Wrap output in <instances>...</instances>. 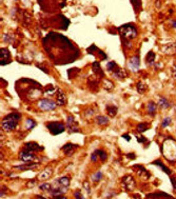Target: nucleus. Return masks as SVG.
<instances>
[{
    "label": "nucleus",
    "mask_w": 176,
    "mask_h": 199,
    "mask_svg": "<svg viewBox=\"0 0 176 199\" xmlns=\"http://www.w3.org/2000/svg\"><path fill=\"white\" fill-rule=\"evenodd\" d=\"M119 36L122 40H132L137 37V28L135 27L134 23H126L122 24V27L118 28Z\"/></svg>",
    "instance_id": "7ed1b4c3"
},
{
    "label": "nucleus",
    "mask_w": 176,
    "mask_h": 199,
    "mask_svg": "<svg viewBox=\"0 0 176 199\" xmlns=\"http://www.w3.org/2000/svg\"><path fill=\"white\" fill-rule=\"evenodd\" d=\"M146 61L148 64L152 65L154 64V61H155V53L152 51H150L148 54H147V57H146Z\"/></svg>",
    "instance_id": "bb28decb"
},
{
    "label": "nucleus",
    "mask_w": 176,
    "mask_h": 199,
    "mask_svg": "<svg viewBox=\"0 0 176 199\" xmlns=\"http://www.w3.org/2000/svg\"><path fill=\"white\" fill-rule=\"evenodd\" d=\"M161 153L170 162L176 161V140L174 138L168 137L163 141L161 145Z\"/></svg>",
    "instance_id": "f03ea898"
},
{
    "label": "nucleus",
    "mask_w": 176,
    "mask_h": 199,
    "mask_svg": "<svg viewBox=\"0 0 176 199\" xmlns=\"http://www.w3.org/2000/svg\"><path fill=\"white\" fill-rule=\"evenodd\" d=\"M19 159L23 162H34V160H37V156L33 154V152L27 151V150H22L19 153Z\"/></svg>",
    "instance_id": "0eeeda50"
},
{
    "label": "nucleus",
    "mask_w": 176,
    "mask_h": 199,
    "mask_svg": "<svg viewBox=\"0 0 176 199\" xmlns=\"http://www.w3.org/2000/svg\"><path fill=\"white\" fill-rule=\"evenodd\" d=\"M38 106H39V109L41 110V111H45V112H47V111H53V110H55V108L57 106V102L44 98V99L39 100Z\"/></svg>",
    "instance_id": "423d86ee"
},
{
    "label": "nucleus",
    "mask_w": 176,
    "mask_h": 199,
    "mask_svg": "<svg viewBox=\"0 0 176 199\" xmlns=\"http://www.w3.org/2000/svg\"><path fill=\"white\" fill-rule=\"evenodd\" d=\"M78 148L77 145H73V143H67L65 145L62 146V151L67 156H72L73 153L75 152V150Z\"/></svg>",
    "instance_id": "4468645a"
},
{
    "label": "nucleus",
    "mask_w": 176,
    "mask_h": 199,
    "mask_svg": "<svg viewBox=\"0 0 176 199\" xmlns=\"http://www.w3.org/2000/svg\"><path fill=\"white\" fill-rule=\"evenodd\" d=\"M96 153H97L98 156H99L100 160H102V161H106V158H108V155L106 154V152L101 151V150H96Z\"/></svg>",
    "instance_id": "c9c22d12"
},
{
    "label": "nucleus",
    "mask_w": 176,
    "mask_h": 199,
    "mask_svg": "<svg viewBox=\"0 0 176 199\" xmlns=\"http://www.w3.org/2000/svg\"><path fill=\"white\" fill-rule=\"evenodd\" d=\"M101 178H102V173L101 172H96L91 176V180L93 181V182H98V181L101 180Z\"/></svg>",
    "instance_id": "c85d7f7f"
},
{
    "label": "nucleus",
    "mask_w": 176,
    "mask_h": 199,
    "mask_svg": "<svg viewBox=\"0 0 176 199\" xmlns=\"http://www.w3.org/2000/svg\"><path fill=\"white\" fill-rule=\"evenodd\" d=\"M56 97H57V105L59 106H63L67 103V98H65V93L61 91V90H57V94H56Z\"/></svg>",
    "instance_id": "dca6fc26"
},
{
    "label": "nucleus",
    "mask_w": 176,
    "mask_h": 199,
    "mask_svg": "<svg viewBox=\"0 0 176 199\" xmlns=\"http://www.w3.org/2000/svg\"><path fill=\"white\" fill-rule=\"evenodd\" d=\"M163 52L167 55L176 54V43H168L163 47Z\"/></svg>",
    "instance_id": "2eb2a0df"
},
{
    "label": "nucleus",
    "mask_w": 176,
    "mask_h": 199,
    "mask_svg": "<svg viewBox=\"0 0 176 199\" xmlns=\"http://www.w3.org/2000/svg\"><path fill=\"white\" fill-rule=\"evenodd\" d=\"M148 129H149V123L141 122V123H139V125H137V131L139 132V133H143V132H146Z\"/></svg>",
    "instance_id": "7c9ffc66"
},
{
    "label": "nucleus",
    "mask_w": 176,
    "mask_h": 199,
    "mask_svg": "<svg viewBox=\"0 0 176 199\" xmlns=\"http://www.w3.org/2000/svg\"><path fill=\"white\" fill-rule=\"evenodd\" d=\"M172 75L176 78V62L174 63V65H173V68H172Z\"/></svg>",
    "instance_id": "49530a36"
},
{
    "label": "nucleus",
    "mask_w": 176,
    "mask_h": 199,
    "mask_svg": "<svg viewBox=\"0 0 176 199\" xmlns=\"http://www.w3.org/2000/svg\"><path fill=\"white\" fill-rule=\"evenodd\" d=\"M65 126L62 122H57V121H54V122H49L47 125V129L49 130V132L51 133L53 136H56V135L61 134L65 131Z\"/></svg>",
    "instance_id": "39448f33"
},
{
    "label": "nucleus",
    "mask_w": 176,
    "mask_h": 199,
    "mask_svg": "<svg viewBox=\"0 0 176 199\" xmlns=\"http://www.w3.org/2000/svg\"><path fill=\"white\" fill-rule=\"evenodd\" d=\"M54 94H55V88L52 84H49V86L44 91V95H47V96H53Z\"/></svg>",
    "instance_id": "473e14b6"
},
{
    "label": "nucleus",
    "mask_w": 176,
    "mask_h": 199,
    "mask_svg": "<svg viewBox=\"0 0 176 199\" xmlns=\"http://www.w3.org/2000/svg\"><path fill=\"white\" fill-rule=\"evenodd\" d=\"M106 69H108L110 72H112V73H113V72H115V71L117 70V69H119V68L117 66L116 62L111 61V62H109L108 64H106Z\"/></svg>",
    "instance_id": "2f4dec72"
},
{
    "label": "nucleus",
    "mask_w": 176,
    "mask_h": 199,
    "mask_svg": "<svg viewBox=\"0 0 176 199\" xmlns=\"http://www.w3.org/2000/svg\"><path fill=\"white\" fill-rule=\"evenodd\" d=\"M37 164L36 162H25L24 164H22V166H16L15 169H18L20 171H28V170H33L37 168Z\"/></svg>",
    "instance_id": "f3484780"
},
{
    "label": "nucleus",
    "mask_w": 176,
    "mask_h": 199,
    "mask_svg": "<svg viewBox=\"0 0 176 199\" xmlns=\"http://www.w3.org/2000/svg\"><path fill=\"white\" fill-rule=\"evenodd\" d=\"M170 180H171V183L173 187H174V190H176V178L175 177H171L170 178Z\"/></svg>",
    "instance_id": "c03bdc74"
},
{
    "label": "nucleus",
    "mask_w": 176,
    "mask_h": 199,
    "mask_svg": "<svg viewBox=\"0 0 176 199\" xmlns=\"http://www.w3.org/2000/svg\"><path fill=\"white\" fill-rule=\"evenodd\" d=\"M12 60H11V53L7 48H2L0 50V64L7 65Z\"/></svg>",
    "instance_id": "6e6552de"
},
{
    "label": "nucleus",
    "mask_w": 176,
    "mask_h": 199,
    "mask_svg": "<svg viewBox=\"0 0 176 199\" xmlns=\"http://www.w3.org/2000/svg\"><path fill=\"white\" fill-rule=\"evenodd\" d=\"M113 77L116 79H123L126 77V72L122 69H117L116 71L113 72Z\"/></svg>",
    "instance_id": "393cba45"
},
{
    "label": "nucleus",
    "mask_w": 176,
    "mask_h": 199,
    "mask_svg": "<svg viewBox=\"0 0 176 199\" xmlns=\"http://www.w3.org/2000/svg\"><path fill=\"white\" fill-rule=\"evenodd\" d=\"M175 112H176V109H175Z\"/></svg>",
    "instance_id": "3c124183"
},
{
    "label": "nucleus",
    "mask_w": 176,
    "mask_h": 199,
    "mask_svg": "<svg viewBox=\"0 0 176 199\" xmlns=\"http://www.w3.org/2000/svg\"><path fill=\"white\" fill-rule=\"evenodd\" d=\"M172 122V118L171 117H166L161 122V128H167L169 125H171Z\"/></svg>",
    "instance_id": "58836bf2"
},
{
    "label": "nucleus",
    "mask_w": 176,
    "mask_h": 199,
    "mask_svg": "<svg viewBox=\"0 0 176 199\" xmlns=\"http://www.w3.org/2000/svg\"><path fill=\"white\" fill-rule=\"evenodd\" d=\"M156 110H157V105L154 101H149L148 105H147V111H148V114L150 116H154L156 114Z\"/></svg>",
    "instance_id": "a211bd4d"
},
{
    "label": "nucleus",
    "mask_w": 176,
    "mask_h": 199,
    "mask_svg": "<svg viewBox=\"0 0 176 199\" xmlns=\"http://www.w3.org/2000/svg\"><path fill=\"white\" fill-rule=\"evenodd\" d=\"M67 128L70 133H76L79 131L78 129V123L75 121L73 116H69L67 119Z\"/></svg>",
    "instance_id": "9d476101"
},
{
    "label": "nucleus",
    "mask_w": 176,
    "mask_h": 199,
    "mask_svg": "<svg viewBox=\"0 0 176 199\" xmlns=\"http://www.w3.org/2000/svg\"><path fill=\"white\" fill-rule=\"evenodd\" d=\"M134 169H137L136 172H137V175L139 176L140 178H142V179H146L148 180L150 177H151V174L147 171V170L143 168L142 166H139V164H135V166H133Z\"/></svg>",
    "instance_id": "9b49d317"
},
{
    "label": "nucleus",
    "mask_w": 176,
    "mask_h": 199,
    "mask_svg": "<svg viewBox=\"0 0 176 199\" xmlns=\"http://www.w3.org/2000/svg\"><path fill=\"white\" fill-rule=\"evenodd\" d=\"M123 139H126L127 141H130L131 140V136H130V135H128V134H125V135H122V136Z\"/></svg>",
    "instance_id": "de8ad7c7"
},
{
    "label": "nucleus",
    "mask_w": 176,
    "mask_h": 199,
    "mask_svg": "<svg viewBox=\"0 0 176 199\" xmlns=\"http://www.w3.org/2000/svg\"><path fill=\"white\" fill-rule=\"evenodd\" d=\"M42 44L48 56L57 65L72 63L79 56L78 48L72 43L70 39L59 33H49L42 39Z\"/></svg>",
    "instance_id": "f257e3e1"
},
{
    "label": "nucleus",
    "mask_w": 176,
    "mask_h": 199,
    "mask_svg": "<svg viewBox=\"0 0 176 199\" xmlns=\"http://www.w3.org/2000/svg\"><path fill=\"white\" fill-rule=\"evenodd\" d=\"M136 89H137V92L139 94H143L145 93V91L147 90V85L143 84L142 82H138L136 84Z\"/></svg>",
    "instance_id": "72a5a7b5"
},
{
    "label": "nucleus",
    "mask_w": 176,
    "mask_h": 199,
    "mask_svg": "<svg viewBox=\"0 0 176 199\" xmlns=\"http://www.w3.org/2000/svg\"><path fill=\"white\" fill-rule=\"evenodd\" d=\"M117 111H118V109H117V106L116 105H106V112H108V114H109V116H111V117H114L115 115L117 114Z\"/></svg>",
    "instance_id": "a878e982"
},
{
    "label": "nucleus",
    "mask_w": 176,
    "mask_h": 199,
    "mask_svg": "<svg viewBox=\"0 0 176 199\" xmlns=\"http://www.w3.org/2000/svg\"><path fill=\"white\" fill-rule=\"evenodd\" d=\"M148 198H172L171 195H168L166 193H153L147 196Z\"/></svg>",
    "instance_id": "5701e85b"
},
{
    "label": "nucleus",
    "mask_w": 176,
    "mask_h": 199,
    "mask_svg": "<svg viewBox=\"0 0 176 199\" xmlns=\"http://www.w3.org/2000/svg\"><path fill=\"white\" fill-rule=\"evenodd\" d=\"M23 150H27V151H30V152H36V151H43L44 148L40 146L38 143L36 142H28L24 145Z\"/></svg>",
    "instance_id": "ddd939ff"
},
{
    "label": "nucleus",
    "mask_w": 176,
    "mask_h": 199,
    "mask_svg": "<svg viewBox=\"0 0 176 199\" xmlns=\"http://www.w3.org/2000/svg\"><path fill=\"white\" fill-rule=\"evenodd\" d=\"M92 68H93V71L95 72V74L98 75V76H100V77L105 76V73L102 72L101 68H100V64L98 61H95L93 64H92Z\"/></svg>",
    "instance_id": "aec40b11"
},
{
    "label": "nucleus",
    "mask_w": 176,
    "mask_h": 199,
    "mask_svg": "<svg viewBox=\"0 0 176 199\" xmlns=\"http://www.w3.org/2000/svg\"><path fill=\"white\" fill-rule=\"evenodd\" d=\"M15 1H17V0H15Z\"/></svg>",
    "instance_id": "603ef678"
},
{
    "label": "nucleus",
    "mask_w": 176,
    "mask_h": 199,
    "mask_svg": "<svg viewBox=\"0 0 176 199\" xmlns=\"http://www.w3.org/2000/svg\"><path fill=\"white\" fill-rule=\"evenodd\" d=\"M83 189H85V191H86V193H88V195L91 193L90 186H89V182H86V181H85V182H83Z\"/></svg>",
    "instance_id": "ea45409f"
},
{
    "label": "nucleus",
    "mask_w": 176,
    "mask_h": 199,
    "mask_svg": "<svg viewBox=\"0 0 176 199\" xmlns=\"http://www.w3.org/2000/svg\"><path fill=\"white\" fill-rule=\"evenodd\" d=\"M96 122L99 125H109V119L106 116H97L96 117Z\"/></svg>",
    "instance_id": "cd10ccee"
},
{
    "label": "nucleus",
    "mask_w": 176,
    "mask_h": 199,
    "mask_svg": "<svg viewBox=\"0 0 176 199\" xmlns=\"http://www.w3.org/2000/svg\"><path fill=\"white\" fill-rule=\"evenodd\" d=\"M74 197L75 198H79V199H83V196L81 195V192L80 191H76L74 193Z\"/></svg>",
    "instance_id": "a19ab883"
},
{
    "label": "nucleus",
    "mask_w": 176,
    "mask_h": 199,
    "mask_svg": "<svg viewBox=\"0 0 176 199\" xmlns=\"http://www.w3.org/2000/svg\"><path fill=\"white\" fill-rule=\"evenodd\" d=\"M127 156H128V158H131V159H134V158H135V155L134 154H128Z\"/></svg>",
    "instance_id": "8fccbe9b"
},
{
    "label": "nucleus",
    "mask_w": 176,
    "mask_h": 199,
    "mask_svg": "<svg viewBox=\"0 0 176 199\" xmlns=\"http://www.w3.org/2000/svg\"><path fill=\"white\" fill-rule=\"evenodd\" d=\"M152 164H155V166H158L161 170H163V171L164 173H166L167 175H171V174H172V171H171V170H170L169 168H167V166H164V164H163V162H161L160 160H155L154 162H153Z\"/></svg>",
    "instance_id": "412c9836"
},
{
    "label": "nucleus",
    "mask_w": 176,
    "mask_h": 199,
    "mask_svg": "<svg viewBox=\"0 0 176 199\" xmlns=\"http://www.w3.org/2000/svg\"><path fill=\"white\" fill-rule=\"evenodd\" d=\"M137 138V140H138V142L139 143H142V142H145V141H147V139L145 137H141V136H136Z\"/></svg>",
    "instance_id": "a18cd8bd"
},
{
    "label": "nucleus",
    "mask_w": 176,
    "mask_h": 199,
    "mask_svg": "<svg viewBox=\"0 0 176 199\" xmlns=\"http://www.w3.org/2000/svg\"><path fill=\"white\" fill-rule=\"evenodd\" d=\"M131 3L133 5L135 12H139L141 10V1L140 0H131Z\"/></svg>",
    "instance_id": "c756f323"
},
{
    "label": "nucleus",
    "mask_w": 176,
    "mask_h": 199,
    "mask_svg": "<svg viewBox=\"0 0 176 199\" xmlns=\"http://www.w3.org/2000/svg\"><path fill=\"white\" fill-rule=\"evenodd\" d=\"M97 156H98V155H97L96 151L92 153V155H91V161H93V162H95V161L97 160Z\"/></svg>",
    "instance_id": "79ce46f5"
},
{
    "label": "nucleus",
    "mask_w": 176,
    "mask_h": 199,
    "mask_svg": "<svg viewBox=\"0 0 176 199\" xmlns=\"http://www.w3.org/2000/svg\"><path fill=\"white\" fill-rule=\"evenodd\" d=\"M39 189L41 190V191H44V192H50L51 189H52V186L50 183H42V184H40Z\"/></svg>",
    "instance_id": "e433bc0d"
},
{
    "label": "nucleus",
    "mask_w": 176,
    "mask_h": 199,
    "mask_svg": "<svg viewBox=\"0 0 176 199\" xmlns=\"http://www.w3.org/2000/svg\"><path fill=\"white\" fill-rule=\"evenodd\" d=\"M55 182L59 183L60 186H62L69 187V186H70V178L69 177H60V178H58V179L55 180Z\"/></svg>",
    "instance_id": "4be33fe9"
},
{
    "label": "nucleus",
    "mask_w": 176,
    "mask_h": 199,
    "mask_svg": "<svg viewBox=\"0 0 176 199\" xmlns=\"http://www.w3.org/2000/svg\"><path fill=\"white\" fill-rule=\"evenodd\" d=\"M129 65L131 68V70L133 72H137L139 70V66H140V60H139V56L136 55V56L132 57L129 61Z\"/></svg>",
    "instance_id": "f8f14e48"
},
{
    "label": "nucleus",
    "mask_w": 176,
    "mask_h": 199,
    "mask_svg": "<svg viewBox=\"0 0 176 199\" xmlns=\"http://www.w3.org/2000/svg\"><path fill=\"white\" fill-rule=\"evenodd\" d=\"M171 25L173 28H176V20H172L171 21Z\"/></svg>",
    "instance_id": "09e8293b"
},
{
    "label": "nucleus",
    "mask_w": 176,
    "mask_h": 199,
    "mask_svg": "<svg viewBox=\"0 0 176 199\" xmlns=\"http://www.w3.org/2000/svg\"><path fill=\"white\" fill-rule=\"evenodd\" d=\"M122 184L128 192L133 191L135 189V180L132 176H125V177L122 178Z\"/></svg>",
    "instance_id": "1a4fd4ad"
},
{
    "label": "nucleus",
    "mask_w": 176,
    "mask_h": 199,
    "mask_svg": "<svg viewBox=\"0 0 176 199\" xmlns=\"http://www.w3.org/2000/svg\"><path fill=\"white\" fill-rule=\"evenodd\" d=\"M25 125H27L28 130H32L33 128H35V126H36V122L34 120H32V119H27V120H25Z\"/></svg>",
    "instance_id": "f704fd0d"
},
{
    "label": "nucleus",
    "mask_w": 176,
    "mask_h": 199,
    "mask_svg": "<svg viewBox=\"0 0 176 199\" xmlns=\"http://www.w3.org/2000/svg\"><path fill=\"white\" fill-rule=\"evenodd\" d=\"M158 105H159L160 109L163 110H167L170 108V105H171V103L169 102V100L167 99L166 97H160L159 98V101H158Z\"/></svg>",
    "instance_id": "6ab92c4d"
},
{
    "label": "nucleus",
    "mask_w": 176,
    "mask_h": 199,
    "mask_svg": "<svg viewBox=\"0 0 176 199\" xmlns=\"http://www.w3.org/2000/svg\"><path fill=\"white\" fill-rule=\"evenodd\" d=\"M103 88L108 91H111V90H113L114 86H113V83H112L111 81H109V80H105V81H103Z\"/></svg>",
    "instance_id": "4c0bfd02"
},
{
    "label": "nucleus",
    "mask_w": 176,
    "mask_h": 199,
    "mask_svg": "<svg viewBox=\"0 0 176 199\" xmlns=\"http://www.w3.org/2000/svg\"><path fill=\"white\" fill-rule=\"evenodd\" d=\"M20 117H21V115L19 113H11L7 115L3 120H2V123H1V126L2 129L4 130L5 132H11V131H14L17 125H18V122L20 121Z\"/></svg>",
    "instance_id": "20e7f679"
},
{
    "label": "nucleus",
    "mask_w": 176,
    "mask_h": 199,
    "mask_svg": "<svg viewBox=\"0 0 176 199\" xmlns=\"http://www.w3.org/2000/svg\"><path fill=\"white\" fill-rule=\"evenodd\" d=\"M51 175H52V170L51 169H45L44 171H43L41 174L39 175L38 179H40V180H47V179H49V178L51 177Z\"/></svg>",
    "instance_id": "b1692460"
},
{
    "label": "nucleus",
    "mask_w": 176,
    "mask_h": 199,
    "mask_svg": "<svg viewBox=\"0 0 176 199\" xmlns=\"http://www.w3.org/2000/svg\"><path fill=\"white\" fill-rule=\"evenodd\" d=\"M35 184H36V179H34V180H31L30 182H28L27 186L28 187H33V186H35Z\"/></svg>",
    "instance_id": "37998d69"
}]
</instances>
